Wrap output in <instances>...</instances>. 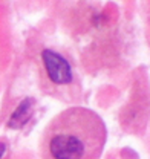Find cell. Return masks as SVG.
Returning <instances> with one entry per match:
<instances>
[{"mask_svg":"<svg viewBox=\"0 0 150 159\" xmlns=\"http://www.w3.org/2000/svg\"><path fill=\"white\" fill-rule=\"evenodd\" d=\"M106 135V125L94 110L71 107L48 124L41 153L45 159H100Z\"/></svg>","mask_w":150,"mask_h":159,"instance_id":"cell-1","label":"cell"},{"mask_svg":"<svg viewBox=\"0 0 150 159\" xmlns=\"http://www.w3.org/2000/svg\"><path fill=\"white\" fill-rule=\"evenodd\" d=\"M41 58H43V63H45L48 77L51 78L52 83L68 84V83L72 81L71 66L60 54H57L54 51H49V49H45L43 54H41Z\"/></svg>","mask_w":150,"mask_h":159,"instance_id":"cell-2","label":"cell"},{"mask_svg":"<svg viewBox=\"0 0 150 159\" xmlns=\"http://www.w3.org/2000/svg\"><path fill=\"white\" fill-rule=\"evenodd\" d=\"M32 110H34V99H23L19 104V107L16 109V112L11 115V118L8 121V127L9 129H21L32 116Z\"/></svg>","mask_w":150,"mask_h":159,"instance_id":"cell-3","label":"cell"},{"mask_svg":"<svg viewBox=\"0 0 150 159\" xmlns=\"http://www.w3.org/2000/svg\"><path fill=\"white\" fill-rule=\"evenodd\" d=\"M5 150H6V145H5L3 142H0V159H2V156H3Z\"/></svg>","mask_w":150,"mask_h":159,"instance_id":"cell-4","label":"cell"}]
</instances>
